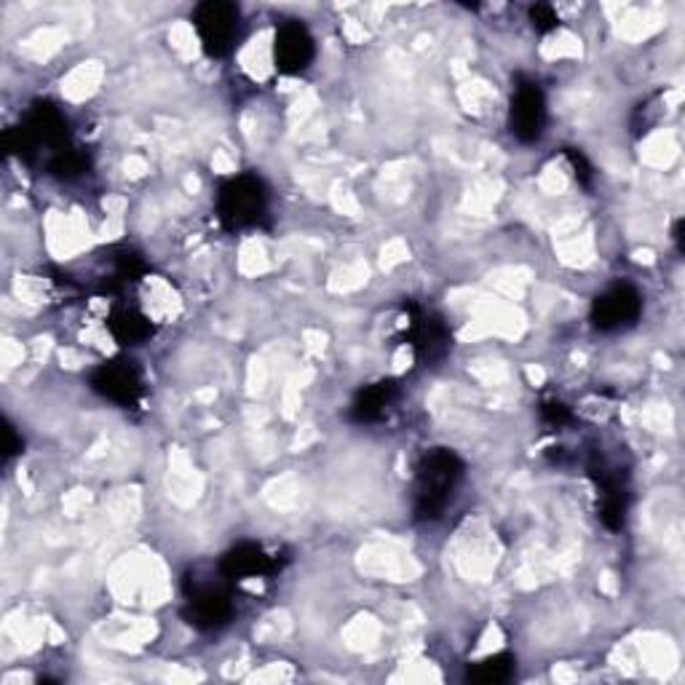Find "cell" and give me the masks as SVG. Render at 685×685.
<instances>
[{
	"instance_id": "1",
	"label": "cell",
	"mask_w": 685,
	"mask_h": 685,
	"mask_svg": "<svg viewBox=\"0 0 685 685\" xmlns=\"http://www.w3.org/2000/svg\"><path fill=\"white\" fill-rule=\"evenodd\" d=\"M196 30L209 54H225L239 35V9L231 3H204L196 11Z\"/></svg>"
},
{
	"instance_id": "2",
	"label": "cell",
	"mask_w": 685,
	"mask_h": 685,
	"mask_svg": "<svg viewBox=\"0 0 685 685\" xmlns=\"http://www.w3.org/2000/svg\"><path fill=\"white\" fill-rule=\"evenodd\" d=\"M314 57V40L303 25H285L276 35V68L285 73H300Z\"/></svg>"
},
{
	"instance_id": "3",
	"label": "cell",
	"mask_w": 685,
	"mask_h": 685,
	"mask_svg": "<svg viewBox=\"0 0 685 685\" xmlns=\"http://www.w3.org/2000/svg\"><path fill=\"white\" fill-rule=\"evenodd\" d=\"M512 126L514 135L522 140H538L541 126H544V97L536 89V83H525L516 89L512 102Z\"/></svg>"
},
{
	"instance_id": "4",
	"label": "cell",
	"mask_w": 685,
	"mask_h": 685,
	"mask_svg": "<svg viewBox=\"0 0 685 685\" xmlns=\"http://www.w3.org/2000/svg\"><path fill=\"white\" fill-rule=\"evenodd\" d=\"M637 309H640V303H637V294L632 290H616L597 303V324L600 327H618L627 318H632Z\"/></svg>"
},
{
	"instance_id": "5",
	"label": "cell",
	"mask_w": 685,
	"mask_h": 685,
	"mask_svg": "<svg viewBox=\"0 0 685 685\" xmlns=\"http://www.w3.org/2000/svg\"><path fill=\"white\" fill-rule=\"evenodd\" d=\"M228 218L242 222L252 214L260 212V190L255 183H233L231 190H225Z\"/></svg>"
}]
</instances>
